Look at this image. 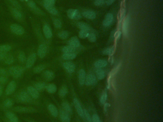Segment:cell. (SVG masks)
I'll return each instance as SVG.
<instances>
[{"label": "cell", "instance_id": "cell-55", "mask_svg": "<svg viewBox=\"0 0 163 122\" xmlns=\"http://www.w3.org/2000/svg\"><path fill=\"white\" fill-rule=\"evenodd\" d=\"M109 105H109V104H108V103H106L105 104V105H104V110H105V111H106L108 108L109 107Z\"/></svg>", "mask_w": 163, "mask_h": 122}, {"label": "cell", "instance_id": "cell-25", "mask_svg": "<svg viewBox=\"0 0 163 122\" xmlns=\"http://www.w3.org/2000/svg\"><path fill=\"white\" fill-rule=\"evenodd\" d=\"M84 17L89 19H94L96 17V15L94 12L91 11H85L82 13Z\"/></svg>", "mask_w": 163, "mask_h": 122}, {"label": "cell", "instance_id": "cell-32", "mask_svg": "<svg viewBox=\"0 0 163 122\" xmlns=\"http://www.w3.org/2000/svg\"><path fill=\"white\" fill-rule=\"evenodd\" d=\"M46 68V66L45 64H40L33 68V72L35 74H39L43 72Z\"/></svg>", "mask_w": 163, "mask_h": 122}, {"label": "cell", "instance_id": "cell-52", "mask_svg": "<svg viewBox=\"0 0 163 122\" xmlns=\"http://www.w3.org/2000/svg\"><path fill=\"white\" fill-rule=\"evenodd\" d=\"M7 81V76H0V83L1 84H5Z\"/></svg>", "mask_w": 163, "mask_h": 122}, {"label": "cell", "instance_id": "cell-33", "mask_svg": "<svg viewBox=\"0 0 163 122\" xmlns=\"http://www.w3.org/2000/svg\"><path fill=\"white\" fill-rule=\"evenodd\" d=\"M62 107L63 108V110H64L65 111L68 113L69 115H70L72 113V109L69 104L67 102H64L62 104Z\"/></svg>", "mask_w": 163, "mask_h": 122}, {"label": "cell", "instance_id": "cell-21", "mask_svg": "<svg viewBox=\"0 0 163 122\" xmlns=\"http://www.w3.org/2000/svg\"><path fill=\"white\" fill-rule=\"evenodd\" d=\"M129 17H126L122 23V31L125 35H127L128 33V28L129 25Z\"/></svg>", "mask_w": 163, "mask_h": 122}, {"label": "cell", "instance_id": "cell-49", "mask_svg": "<svg viewBox=\"0 0 163 122\" xmlns=\"http://www.w3.org/2000/svg\"><path fill=\"white\" fill-rule=\"evenodd\" d=\"M84 117H86V119L88 122H92V118H91L90 115H89V113L86 110H84Z\"/></svg>", "mask_w": 163, "mask_h": 122}, {"label": "cell", "instance_id": "cell-18", "mask_svg": "<svg viewBox=\"0 0 163 122\" xmlns=\"http://www.w3.org/2000/svg\"><path fill=\"white\" fill-rule=\"evenodd\" d=\"M7 1V4L13 6V7L19 9L22 11L23 10V7L22 5L20 4L19 1L18 0H6Z\"/></svg>", "mask_w": 163, "mask_h": 122}, {"label": "cell", "instance_id": "cell-1", "mask_svg": "<svg viewBox=\"0 0 163 122\" xmlns=\"http://www.w3.org/2000/svg\"><path fill=\"white\" fill-rule=\"evenodd\" d=\"M25 69L22 66H13L9 68L8 70L9 74L15 79L19 78L23 75L24 73Z\"/></svg>", "mask_w": 163, "mask_h": 122}, {"label": "cell", "instance_id": "cell-4", "mask_svg": "<svg viewBox=\"0 0 163 122\" xmlns=\"http://www.w3.org/2000/svg\"><path fill=\"white\" fill-rule=\"evenodd\" d=\"M48 46L46 42H43L39 45L38 49L37 55L41 59H43L47 54Z\"/></svg>", "mask_w": 163, "mask_h": 122}, {"label": "cell", "instance_id": "cell-12", "mask_svg": "<svg viewBox=\"0 0 163 122\" xmlns=\"http://www.w3.org/2000/svg\"><path fill=\"white\" fill-rule=\"evenodd\" d=\"M63 67L68 73L72 74L74 72L75 69V65L72 62H65L63 64Z\"/></svg>", "mask_w": 163, "mask_h": 122}, {"label": "cell", "instance_id": "cell-38", "mask_svg": "<svg viewBox=\"0 0 163 122\" xmlns=\"http://www.w3.org/2000/svg\"><path fill=\"white\" fill-rule=\"evenodd\" d=\"M96 75H97V78L99 80H102L105 77V72L100 68L97 69L96 71Z\"/></svg>", "mask_w": 163, "mask_h": 122}, {"label": "cell", "instance_id": "cell-41", "mask_svg": "<svg viewBox=\"0 0 163 122\" xmlns=\"http://www.w3.org/2000/svg\"><path fill=\"white\" fill-rule=\"evenodd\" d=\"M53 23L55 27L57 29H60L62 27V23L60 20L57 18L53 19Z\"/></svg>", "mask_w": 163, "mask_h": 122}, {"label": "cell", "instance_id": "cell-42", "mask_svg": "<svg viewBox=\"0 0 163 122\" xmlns=\"http://www.w3.org/2000/svg\"><path fill=\"white\" fill-rule=\"evenodd\" d=\"M89 34V31L81 30L79 32V37L82 39H85L88 37Z\"/></svg>", "mask_w": 163, "mask_h": 122}, {"label": "cell", "instance_id": "cell-45", "mask_svg": "<svg viewBox=\"0 0 163 122\" xmlns=\"http://www.w3.org/2000/svg\"><path fill=\"white\" fill-rule=\"evenodd\" d=\"M114 51V47L111 48H108L105 49L104 50V51L103 52V53H104V55H108V56H111L113 55Z\"/></svg>", "mask_w": 163, "mask_h": 122}, {"label": "cell", "instance_id": "cell-2", "mask_svg": "<svg viewBox=\"0 0 163 122\" xmlns=\"http://www.w3.org/2000/svg\"><path fill=\"white\" fill-rule=\"evenodd\" d=\"M8 7L9 8V10L10 11V13L16 20L20 22L24 21L25 19L24 15L22 11L13 7L9 4H8Z\"/></svg>", "mask_w": 163, "mask_h": 122}, {"label": "cell", "instance_id": "cell-34", "mask_svg": "<svg viewBox=\"0 0 163 122\" xmlns=\"http://www.w3.org/2000/svg\"><path fill=\"white\" fill-rule=\"evenodd\" d=\"M12 46L9 45H0V53H8L11 51Z\"/></svg>", "mask_w": 163, "mask_h": 122}, {"label": "cell", "instance_id": "cell-7", "mask_svg": "<svg viewBox=\"0 0 163 122\" xmlns=\"http://www.w3.org/2000/svg\"><path fill=\"white\" fill-rule=\"evenodd\" d=\"M67 15L70 19L79 20L81 18V15L80 12L75 9H69L68 10Z\"/></svg>", "mask_w": 163, "mask_h": 122}, {"label": "cell", "instance_id": "cell-26", "mask_svg": "<svg viewBox=\"0 0 163 122\" xmlns=\"http://www.w3.org/2000/svg\"><path fill=\"white\" fill-rule=\"evenodd\" d=\"M3 62L6 64L11 65L15 62V58L13 55H11L10 53H8Z\"/></svg>", "mask_w": 163, "mask_h": 122}, {"label": "cell", "instance_id": "cell-14", "mask_svg": "<svg viewBox=\"0 0 163 122\" xmlns=\"http://www.w3.org/2000/svg\"><path fill=\"white\" fill-rule=\"evenodd\" d=\"M96 82V77L93 74H89L86 76L85 83L87 85H94Z\"/></svg>", "mask_w": 163, "mask_h": 122}, {"label": "cell", "instance_id": "cell-50", "mask_svg": "<svg viewBox=\"0 0 163 122\" xmlns=\"http://www.w3.org/2000/svg\"><path fill=\"white\" fill-rule=\"evenodd\" d=\"M105 3V0H96L94 4L96 6H102Z\"/></svg>", "mask_w": 163, "mask_h": 122}, {"label": "cell", "instance_id": "cell-56", "mask_svg": "<svg viewBox=\"0 0 163 122\" xmlns=\"http://www.w3.org/2000/svg\"><path fill=\"white\" fill-rule=\"evenodd\" d=\"M3 93V90L2 88V87L0 86V97L1 96H2Z\"/></svg>", "mask_w": 163, "mask_h": 122}, {"label": "cell", "instance_id": "cell-27", "mask_svg": "<svg viewBox=\"0 0 163 122\" xmlns=\"http://www.w3.org/2000/svg\"><path fill=\"white\" fill-rule=\"evenodd\" d=\"M46 89L49 93L54 94L57 91V87L54 83H49L46 86Z\"/></svg>", "mask_w": 163, "mask_h": 122}, {"label": "cell", "instance_id": "cell-11", "mask_svg": "<svg viewBox=\"0 0 163 122\" xmlns=\"http://www.w3.org/2000/svg\"><path fill=\"white\" fill-rule=\"evenodd\" d=\"M27 92L29 95L31 96L32 98L33 99H38L39 96V93L38 91L34 86H28L27 89Z\"/></svg>", "mask_w": 163, "mask_h": 122}, {"label": "cell", "instance_id": "cell-5", "mask_svg": "<svg viewBox=\"0 0 163 122\" xmlns=\"http://www.w3.org/2000/svg\"><path fill=\"white\" fill-rule=\"evenodd\" d=\"M33 98H32L28 92L26 91H22L19 94L18 96V100L20 102L24 103H31L33 101Z\"/></svg>", "mask_w": 163, "mask_h": 122}, {"label": "cell", "instance_id": "cell-24", "mask_svg": "<svg viewBox=\"0 0 163 122\" xmlns=\"http://www.w3.org/2000/svg\"><path fill=\"white\" fill-rule=\"evenodd\" d=\"M5 115H6V117L11 122H19L18 117L13 113L11 112H8L5 114Z\"/></svg>", "mask_w": 163, "mask_h": 122}, {"label": "cell", "instance_id": "cell-6", "mask_svg": "<svg viewBox=\"0 0 163 122\" xmlns=\"http://www.w3.org/2000/svg\"><path fill=\"white\" fill-rule=\"evenodd\" d=\"M43 32L46 39H50L53 36L52 29L49 23L46 22L44 23L43 26Z\"/></svg>", "mask_w": 163, "mask_h": 122}, {"label": "cell", "instance_id": "cell-16", "mask_svg": "<svg viewBox=\"0 0 163 122\" xmlns=\"http://www.w3.org/2000/svg\"><path fill=\"white\" fill-rule=\"evenodd\" d=\"M114 21V16L111 13H108L106 16L105 17V19L103 22V25L104 26H109L112 24V22Z\"/></svg>", "mask_w": 163, "mask_h": 122}, {"label": "cell", "instance_id": "cell-46", "mask_svg": "<svg viewBox=\"0 0 163 122\" xmlns=\"http://www.w3.org/2000/svg\"><path fill=\"white\" fill-rule=\"evenodd\" d=\"M88 38L89 41L91 42H95L96 41V40H97V38L96 37L95 34H93V33L89 34Z\"/></svg>", "mask_w": 163, "mask_h": 122}, {"label": "cell", "instance_id": "cell-58", "mask_svg": "<svg viewBox=\"0 0 163 122\" xmlns=\"http://www.w3.org/2000/svg\"><path fill=\"white\" fill-rule=\"evenodd\" d=\"M11 122V121H9L8 122Z\"/></svg>", "mask_w": 163, "mask_h": 122}, {"label": "cell", "instance_id": "cell-51", "mask_svg": "<svg viewBox=\"0 0 163 122\" xmlns=\"http://www.w3.org/2000/svg\"><path fill=\"white\" fill-rule=\"evenodd\" d=\"M92 122H101L99 116L96 114L93 115L92 118Z\"/></svg>", "mask_w": 163, "mask_h": 122}, {"label": "cell", "instance_id": "cell-57", "mask_svg": "<svg viewBox=\"0 0 163 122\" xmlns=\"http://www.w3.org/2000/svg\"><path fill=\"white\" fill-rule=\"evenodd\" d=\"M20 1H21V2H27L28 0H19Z\"/></svg>", "mask_w": 163, "mask_h": 122}, {"label": "cell", "instance_id": "cell-40", "mask_svg": "<svg viewBox=\"0 0 163 122\" xmlns=\"http://www.w3.org/2000/svg\"><path fill=\"white\" fill-rule=\"evenodd\" d=\"M58 37L62 40H65L69 37V33L66 31H62L58 34Z\"/></svg>", "mask_w": 163, "mask_h": 122}, {"label": "cell", "instance_id": "cell-36", "mask_svg": "<svg viewBox=\"0 0 163 122\" xmlns=\"http://www.w3.org/2000/svg\"><path fill=\"white\" fill-rule=\"evenodd\" d=\"M76 48L69 45V46H64L62 50L64 53H74L76 51Z\"/></svg>", "mask_w": 163, "mask_h": 122}, {"label": "cell", "instance_id": "cell-29", "mask_svg": "<svg viewBox=\"0 0 163 122\" xmlns=\"http://www.w3.org/2000/svg\"><path fill=\"white\" fill-rule=\"evenodd\" d=\"M18 61L22 64L26 63L27 61V57L26 53L24 51H20L18 55Z\"/></svg>", "mask_w": 163, "mask_h": 122}, {"label": "cell", "instance_id": "cell-44", "mask_svg": "<svg viewBox=\"0 0 163 122\" xmlns=\"http://www.w3.org/2000/svg\"><path fill=\"white\" fill-rule=\"evenodd\" d=\"M68 93V89L65 86H63L61 88L59 91V95L60 96L63 97Z\"/></svg>", "mask_w": 163, "mask_h": 122}, {"label": "cell", "instance_id": "cell-9", "mask_svg": "<svg viewBox=\"0 0 163 122\" xmlns=\"http://www.w3.org/2000/svg\"><path fill=\"white\" fill-rule=\"evenodd\" d=\"M13 110L16 112L25 113H33L36 111L35 108L31 107H16L13 108Z\"/></svg>", "mask_w": 163, "mask_h": 122}, {"label": "cell", "instance_id": "cell-47", "mask_svg": "<svg viewBox=\"0 0 163 122\" xmlns=\"http://www.w3.org/2000/svg\"><path fill=\"white\" fill-rule=\"evenodd\" d=\"M107 98V94L106 92H104L102 94V96L100 97V102L102 104H105Z\"/></svg>", "mask_w": 163, "mask_h": 122}, {"label": "cell", "instance_id": "cell-10", "mask_svg": "<svg viewBox=\"0 0 163 122\" xmlns=\"http://www.w3.org/2000/svg\"><path fill=\"white\" fill-rule=\"evenodd\" d=\"M16 88V83L14 81H11L6 87L5 93L7 95H11L15 92Z\"/></svg>", "mask_w": 163, "mask_h": 122}, {"label": "cell", "instance_id": "cell-17", "mask_svg": "<svg viewBox=\"0 0 163 122\" xmlns=\"http://www.w3.org/2000/svg\"><path fill=\"white\" fill-rule=\"evenodd\" d=\"M59 116L61 120L63 122H70V117L68 113L64 110H61L59 112Z\"/></svg>", "mask_w": 163, "mask_h": 122}, {"label": "cell", "instance_id": "cell-43", "mask_svg": "<svg viewBox=\"0 0 163 122\" xmlns=\"http://www.w3.org/2000/svg\"><path fill=\"white\" fill-rule=\"evenodd\" d=\"M13 104V101L11 99H6L4 102V107L6 108H10L12 107Z\"/></svg>", "mask_w": 163, "mask_h": 122}, {"label": "cell", "instance_id": "cell-28", "mask_svg": "<svg viewBox=\"0 0 163 122\" xmlns=\"http://www.w3.org/2000/svg\"><path fill=\"white\" fill-rule=\"evenodd\" d=\"M46 83L43 82L36 83L34 85V87L38 90V92L43 91L44 90L46 89Z\"/></svg>", "mask_w": 163, "mask_h": 122}, {"label": "cell", "instance_id": "cell-35", "mask_svg": "<svg viewBox=\"0 0 163 122\" xmlns=\"http://www.w3.org/2000/svg\"><path fill=\"white\" fill-rule=\"evenodd\" d=\"M45 9L51 15H58V11L56 8L54 6H49L45 8Z\"/></svg>", "mask_w": 163, "mask_h": 122}, {"label": "cell", "instance_id": "cell-19", "mask_svg": "<svg viewBox=\"0 0 163 122\" xmlns=\"http://www.w3.org/2000/svg\"><path fill=\"white\" fill-rule=\"evenodd\" d=\"M69 45L74 47L75 48H77L80 47V42L79 39L77 37H72L69 41Z\"/></svg>", "mask_w": 163, "mask_h": 122}, {"label": "cell", "instance_id": "cell-22", "mask_svg": "<svg viewBox=\"0 0 163 122\" xmlns=\"http://www.w3.org/2000/svg\"><path fill=\"white\" fill-rule=\"evenodd\" d=\"M86 72L83 69H81L79 71V81L80 85H83L86 80Z\"/></svg>", "mask_w": 163, "mask_h": 122}, {"label": "cell", "instance_id": "cell-48", "mask_svg": "<svg viewBox=\"0 0 163 122\" xmlns=\"http://www.w3.org/2000/svg\"><path fill=\"white\" fill-rule=\"evenodd\" d=\"M8 71L3 68H0V76H7L9 75Z\"/></svg>", "mask_w": 163, "mask_h": 122}, {"label": "cell", "instance_id": "cell-39", "mask_svg": "<svg viewBox=\"0 0 163 122\" xmlns=\"http://www.w3.org/2000/svg\"><path fill=\"white\" fill-rule=\"evenodd\" d=\"M77 26L82 30L89 31V29H90L89 26L86 23H83V22L78 23H77Z\"/></svg>", "mask_w": 163, "mask_h": 122}, {"label": "cell", "instance_id": "cell-13", "mask_svg": "<svg viewBox=\"0 0 163 122\" xmlns=\"http://www.w3.org/2000/svg\"><path fill=\"white\" fill-rule=\"evenodd\" d=\"M73 103H74V106H75V108L76 109L80 117H82V118L84 117L83 110L82 109L81 104H80L79 100L77 98H74V100H73Z\"/></svg>", "mask_w": 163, "mask_h": 122}, {"label": "cell", "instance_id": "cell-15", "mask_svg": "<svg viewBox=\"0 0 163 122\" xmlns=\"http://www.w3.org/2000/svg\"><path fill=\"white\" fill-rule=\"evenodd\" d=\"M42 76L46 81H52L55 77V75L53 72L50 70H46L43 72Z\"/></svg>", "mask_w": 163, "mask_h": 122}, {"label": "cell", "instance_id": "cell-3", "mask_svg": "<svg viewBox=\"0 0 163 122\" xmlns=\"http://www.w3.org/2000/svg\"><path fill=\"white\" fill-rule=\"evenodd\" d=\"M10 30L13 34L18 36H22L25 33L24 28L19 24L16 23L11 24L10 26Z\"/></svg>", "mask_w": 163, "mask_h": 122}, {"label": "cell", "instance_id": "cell-23", "mask_svg": "<svg viewBox=\"0 0 163 122\" xmlns=\"http://www.w3.org/2000/svg\"><path fill=\"white\" fill-rule=\"evenodd\" d=\"M30 10L33 13H35L37 15L40 16H45L46 15L45 12H44L43 11L41 10V9L39 8L36 5L35 6H34V7L30 9Z\"/></svg>", "mask_w": 163, "mask_h": 122}, {"label": "cell", "instance_id": "cell-53", "mask_svg": "<svg viewBox=\"0 0 163 122\" xmlns=\"http://www.w3.org/2000/svg\"><path fill=\"white\" fill-rule=\"evenodd\" d=\"M8 53H0V61H4L5 57L7 55Z\"/></svg>", "mask_w": 163, "mask_h": 122}, {"label": "cell", "instance_id": "cell-20", "mask_svg": "<svg viewBox=\"0 0 163 122\" xmlns=\"http://www.w3.org/2000/svg\"><path fill=\"white\" fill-rule=\"evenodd\" d=\"M48 110L53 117H56L58 115V110L53 104H49L48 105Z\"/></svg>", "mask_w": 163, "mask_h": 122}, {"label": "cell", "instance_id": "cell-31", "mask_svg": "<svg viewBox=\"0 0 163 122\" xmlns=\"http://www.w3.org/2000/svg\"><path fill=\"white\" fill-rule=\"evenodd\" d=\"M108 63L107 61L105 60H100L97 61L95 64V66L97 68V69L99 68H102L104 67L107 65Z\"/></svg>", "mask_w": 163, "mask_h": 122}, {"label": "cell", "instance_id": "cell-30", "mask_svg": "<svg viewBox=\"0 0 163 122\" xmlns=\"http://www.w3.org/2000/svg\"><path fill=\"white\" fill-rule=\"evenodd\" d=\"M76 53H64L62 56V58L65 60H72L76 57Z\"/></svg>", "mask_w": 163, "mask_h": 122}, {"label": "cell", "instance_id": "cell-8", "mask_svg": "<svg viewBox=\"0 0 163 122\" xmlns=\"http://www.w3.org/2000/svg\"><path fill=\"white\" fill-rule=\"evenodd\" d=\"M36 53H31L27 58V61L26 62V67L27 69H30L35 64L36 60Z\"/></svg>", "mask_w": 163, "mask_h": 122}, {"label": "cell", "instance_id": "cell-54", "mask_svg": "<svg viewBox=\"0 0 163 122\" xmlns=\"http://www.w3.org/2000/svg\"><path fill=\"white\" fill-rule=\"evenodd\" d=\"M115 1V0H107L106 1L107 5H111V4L114 3Z\"/></svg>", "mask_w": 163, "mask_h": 122}, {"label": "cell", "instance_id": "cell-37", "mask_svg": "<svg viewBox=\"0 0 163 122\" xmlns=\"http://www.w3.org/2000/svg\"><path fill=\"white\" fill-rule=\"evenodd\" d=\"M56 0H42L43 6L45 8L48 6H54Z\"/></svg>", "mask_w": 163, "mask_h": 122}]
</instances>
